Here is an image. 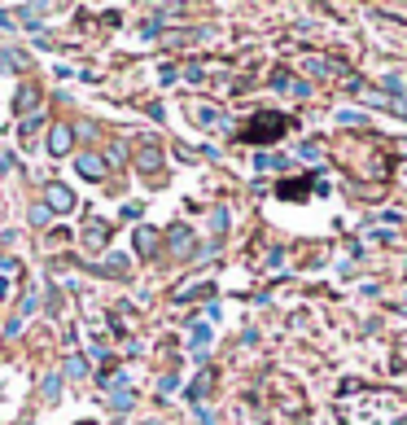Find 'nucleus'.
<instances>
[{
  "label": "nucleus",
  "instance_id": "obj_1",
  "mask_svg": "<svg viewBox=\"0 0 407 425\" xmlns=\"http://www.w3.org/2000/svg\"><path fill=\"white\" fill-rule=\"evenodd\" d=\"M285 127H289V119H285V114H254V123H250L245 127V140H250V145H272V140H280L285 136Z\"/></svg>",
  "mask_w": 407,
  "mask_h": 425
},
{
  "label": "nucleus",
  "instance_id": "obj_2",
  "mask_svg": "<svg viewBox=\"0 0 407 425\" xmlns=\"http://www.w3.org/2000/svg\"><path fill=\"white\" fill-rule=\"evenodd\" d=\"M44 206H49L53 215H66V210H75V193H70L66 184H49L44 188Z\"/></svg>",
  "mask_w": 407,
  "mask_h": 425
},
{
  "label": "nucleus",
  "instance_id": "obj_3",
  "mask_svg": "<svg viewBox=\"0 0 407 425\" xmlns=\"http://www.w3.org/2000/svg\"><path fill=\"white\" fill-rule=\"evenodd\" d=\"M70 145H75V132H70V123H53V127H49V153H53V158H66Z\"/></svg>",
  "mask_w": 407,
  "mask_h": 425
},
{
  "label": "nucleus",
  "instance_id": "obj_4",
  "mask_svg": "<svg viewBox=\"0 0 407 425\" xmlns=\"http://www.w3.org/2000/svg\"><path fill=\"white\" fill-rule=\"evenodd\" d=\"M83 246H88V250H105V246H110V224L92 219L88 228H83Z\"/></svg>",
  "mask_w": 407,
  "mask_h": 425
},
{
  "label": "nucleus",
  "instance_id": "obj_5",
  "mask_svg": "<svg viewBox=\"0 0 407 425\" xmlns=\"http://www.w3.org/2000/svg\"><path fill=\"white\" fill-rule=\"evenodd\" d=\"M272 88H285V92H294V97H307V79H294L289 70H276V75H272Z\"/></svg>",
  "mask_w": 407,
  "mask_h": 425
},
{
  "label": "nucleus",
  "instance_id": "obj_6",
  "mask_svg": "<svg viewBox=\"0 0 407 425\" xmlns=\"http://www.w3.org/2000/svg\"><path fill=\"white\" fill-rule=\"evenodd\" d=\"M75 167H79V175H83V180H105V162L97 158V153H83V158L75 162Z\"/></svg>",
  "mask_w": 407,
  "mask_h": 425
},
{
  "label": "nucleus",
  "instance_id": "obj_7",
  "mask_svg": "<svg viewBox=\"0 0 407 425\" xmlns=\"http://www.w3.org/2000/svg\"><path fill=\"white\" fill-rule=\"evenodd\" d=\"M153 250H158V232L140 224V228H136V254H153Z\"/></svg>",
  "mask_w": 407,
  "mask_h": 425
},
{
  "label": "nucleus",
  "instance_id": "obj_8",
  "mask_svg": "<svg viewBox=\"0 0 407 425\" xmlns=\"http://www.w3.org/2000/svg\"><path fill=\"white\" fill-rule=\"evenodd\" d=\"M136 162H140V167H145V171H158V162H162L158 145H149V140H145V145H140V153H136Z\"/></svg>",
  "mask_w": 407,
  "mask_h": 425
},
{
  "label": "nucleus",
  "instance_id": "obj_9",
  "mask_svg": "<svg viewBox=\"0 0 407 425\" xmlns=\"http://www.w3.org/2000/svg\"><path fill=\"white\" fill-rule=\"evenodd\" d=\"M14 105H18V114H27V110H31V105H40V92H35V88H22Z\"/></svg>",
  "mask_w": 407,
  "mask_h": 425
},
{
  "label": "nucleus",
  "instance_id": "obj_10",
  "mask_svg": "<svg viewBox=\"0 0 407 425\" xmlns=\"http://www.w3.org/2000/svg\"><path fill=\"white\" fill-rule=\"evenodd\" d=\"M0 66L5 70H27V57H22L18 49H9V53H0Z\"/></svg>",
  "mask_w": 407,
  "mask_h": 425
},
{
  "label": "nucleus",
  "instance_id": "obj_11",
  "mask_svg": "<svg viewBox=\"0 0 407 425\" xmlns=\"http://www.w3.org/2000/svg\"><path fill=\"white\" fill-rule=\"evenodd\" d=\"M171 250L188 254V228H171Z\"/></svg>",
  "mask_w": 407,
  "mask_h": 425
},
{
  "label": "nucleus",
  "instance_id": "obj_12",
  "mask_svg": "<svg viewBox=\"0 0 407 425\" xmlns=\"http://www.w3.org/2000/svg\"><path fill=\"white\" fill-rule=\"evenodd\" d=\"M18 14H22V18H27V27L35 31V27H40V14H44V9H40V5H22V9H18Z\"/></svg>",
  "mask_w": 407,
  "mask_h": 425
},
{
  "label": "nucleus",
  "instance_id": "obj_13",
  "mask_svg": "<svg viewBox=\"0 0 407 425\" xmlns=\"http://www.w3.org/2000/svg\"><path fill=\"white\" fill-rule=\"evenodd\" d=\"M49 215H53V210L44 206V202H35V206H31V224H49Z\"/></svg>",
  "mask_w": 407,
  "mask_h": 425
},
{
  "label": "nucleus",
  "instance_id": "obj_14",
  "mask_svg": "<svg viewBox=\"0 0 407 425\" xmlns=\"http://www.w3.org/2000/svg\"><path fill=\"white\" fill-rule=\"evenodd\" d=\"M127 408H131V395L118 386V391H114V412H127Z\"/></svg>",
  "mask_w": 407,
  "mask_h": 425
},
{
  "label": "nucleus",
  "instance_id": "obj_15",
  "mask_svg": "<svg viewBox=\"0 0 407 425\" xmlns=\"http://www.w3.org/2000/svg\"><path fill=\"white\" fill-rule=\"evenodd\" d=\"M57 386H62V373H49V377H44V395H57Z\"/></svg>",
  "mask_w": 407,
  "mask_h": 425
},
{
  "label": "nucleus",
  "instance_id": "obj_16",
  "mask_svg": "<svg viewBox=\"0 0 407 425\" xmlns=\"http://www.w3.org/2000/svg\"><path fill=\"white\" fill-rule=\"evenodd\" d=\"M105 268H110V272L118 276V272H127V259H118V254H110V259H105Z\"/></svg>",
  "mask_w": 407,
  "mask_h": 425
},
{
  "label": "nucleus",
  "instance_id": "obj_17",
  "mask_svg": "<svg viewBox=\"0 0 407 425\" xmlns=\"http://www.w3.org/2000/svg\"><path fill=\"white\" fill-rule=\"evenodd\" d=\"M193 342H197V347H206V342H210V329L197 325V329H193Z\"/></svg>",
  "mask_w": 407,
  "mask_h": 425
},
{
  "label": "nucleus",
  "instance_id": "obj_18",
  "mask_svg": "<svg viewBox=\"0 0 407 425\" xmlns=\"http://www.w3.org/2000/svg\"><path fill=\"white\" fill-rule=\"evenodd\" d=\"M66 373H70V377H83V360H79V356H70V364H66Z\"/></svg>",
  "mask_w": 407,
  "mask_h": 425
},
{
  "label": "nucleus",
  "instance_id": "obj_19",
  "mask_svg": "<svg viewBox=\"0 0 407 425\" xmlns=\"http://www.w3.org/2000/svg\"><path fill=\"white\" fill-rule=\"evenodd\" d=\"M5 294H9V281H5V276H0V298H5Z\"/></svg>",
  "mask_w": 407,
  "mask_h": 425
},
{
  "label": "nucleus",
  "instance_id": "obj_20",
  "mask_svg": "<svg viewBox=\"0 0 407 425\" xmlns=\"http://www.w3.org/2000/svg\"><path fill=\"white\" fill-rule=\"evenodd\" d=\"M79 425H97V421H79Z\"/></svg>",
  "mask_w": 407,
  "mask_h": 425
}]
</instances>
